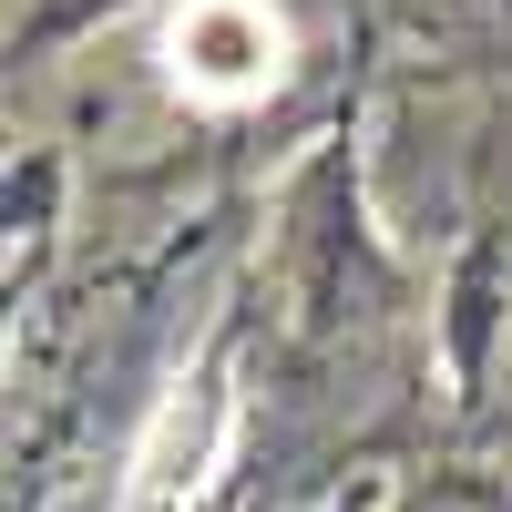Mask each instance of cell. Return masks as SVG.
I'll return each mask as SVG.
<instances>
[{
    "instance_id": "obj_1",
    "label": "cell",
    "mask_w": 512,
    "mask_h": 512,
    "mask_svg": "<svg viewBox=\"0 0 512 512\" xmlns=\"http://www.w3.org/2000/svg\"><path fill=\"white\" fill-rule=\"evenodd\" d=\"M164 72H175L185 103H216V113L277 93V72H287V11H277V0H185V11L164 21Z\"/></svg>"
}]
</instances>
